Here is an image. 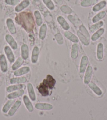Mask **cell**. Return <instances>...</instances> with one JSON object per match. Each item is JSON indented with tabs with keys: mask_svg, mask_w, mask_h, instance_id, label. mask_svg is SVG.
<instances>
[{
	"mask_svg": "<svg viewBox=\"0 0 107 120\" xmlns=\"http://www.w3.org/2000/svg\"><path fill=\"white\" fill-rule=\"evenodd\" d=\"M16 22L21 25L28 32L33 31L35 22L33 14L31 12H23L18 14L15 18Z\"/></svg>",
	"mask_w": 107,
	"mask_h": 120,
	"instance_id": "obj_1",
	"label": "cell"
},
{
	"mask_svg": "<svg viewBox=\"0 0 107 120\" xmlns=\"http://www.w3.org/2000/svg\"><path fill=\"white\" fill-rule=\"evenodd\" d=\"M42 83L44 85H45L46 86H47L50 89H52L56 84V81L52 75H48L46 78L44 79Z\"/></svg>",
	"mask_w": 107,
	"mask_h": 120,
	"instance_id": "obj_2",
	"label": "cell"
},
{
	"mask_svg": "<svg viewBox=\"0 0 107 120\" xmlns=\"http://www.w3.org/2000/svg\"><path fill=\"white\" fill-rule=\"evenodd\" d=\"M88 64V58L87 56H83L81 59L79 71L81 73H83L86 70L87 65Z\"/></svg>",
	"mask_w": 107,
	"mask_h": 120,
	"instance_id": "obj_3",
	"label": "cell"
},
{
	"mask_svg": "<svg viewBox=\"0 0 107 120\" xmlns=\"http://www.w3.org/2000/svg\"><path fill=\"white\" fill-rule=\"evenodd\" d=\"M92 74H93V68L91 66H88L85 73L84 78V83L86 84H88L90 82Z\"/></svg>",
	"mask_w": 107,
	"mask_h": 120,
	"instance_id": "obj_4",
	"label": "cell"
},
{
	"mask_svg": "<svg viewBox=\"0 0 107 120\" xmlns=\"http://www.w3.org/2000/svg\"><path fill=\"white\" fill-rule=\"evenodd\" d=\"M0 66H1V69L2 72L4 73L7 72L8 69L7 62L5 55L4 54L0 55Z\"/></svg>",
	"mask_w": 107,
	"mask_h": 120,
	"instance_id": "obj_5",
	"label": "cell"
},
{
	"mask_svg": "<svg viewBox=\"0 0 107 120\" xmlns=\"http://www.w3.org/2000/svg\"><path fill=\"white\" fill-rule=\"evenodd\" d=\"M35 108L40 110H51L53 108L52 104L45 103H39L35 104Z\"/></svg>",
	"mask_w": 107,
	"mask_h": 120,
	"instance_id": "obj_6",
	"label": "cell"
},
{
	"mask_svg": "<svg viewBox=\"0 0 107 120\" xmlns=\"http://www.w3.org/2000/svg\"><path fill=\"white\" fill-rule=\"evenodd\" d=\"M5 40L6 41V42L9 44L10 46L11 47L12 49H13V50H16V49H18V44H17V43L11 35H9V34L6 35Z\"/></svg>",
	"mask_w": 107,
	"mask_h": 120,
	"instance_id": "obj_7",
	"label": "cell"
},
{
	"mask_svg": "<svg viewBox=\"0 0 107 120\" xmlns=\"http://www.w3.org/2000/svg\"><path fill=\"white\" fill-rule=\"evenodd\" d=\"M4 51H5V53L6 56H7L8 61H9L11 63L14 62L15 61V57L11 49L8 46H6L5 48H4Z\"/></svg>",
	"mask_w": 107,
	"mask_h": 120,
	"instance_id": "obj_8",
	"label": "cell"
},
{
	"mask_svg": "<svg viewBox=\"0 0 107 120\" xmlns=\"http://www.w3.org/2000/svg\"><path fill=\"white\" fill-rule=\"evenodd\" d=\"M29 4L30 2L29 0H23L16 6L15 8V10L16 12H20L27 8L29 5Z\"/></svg>",
	"mask_w": 107,
	"mask_h": 120,
	"instance_id": "obj_9",
	"label": "cell"
},
{
	"mask_svg": "<svg viewBox=\"0 0 107 120\" xmlns=\"http://www.w3.org/2000/svg\"><path fill=\"white\" fill-rule=\"evenodd\" d=\"M64 35L67 39L74 43H77L79 42V38H77V36L72 33L71 32L68 31L65 32H64Z\"/></svg>",
	"mask_w": 107,
	"mask_h": 120,
	"instance_id": "obj_10",
	"label": "cell"
},
{
	"mask_svg": "<svg viewBox=\"0 0 107 120\" xmlns=\"http://www.w3.org/2000/svg\"><path fill=\"white\" fill-rule=\"evenodd\" d=\"M21 104H22V102H21V101H16L13 104V106H12L11 109H10L9 112H8V115H9L10 116H13V115H14L15 113L16 112V111L18 110V109L20 108V106L21 105Z\"/></svg>",
	"mask_w": 107,
	"mask_h": 120,
	"instance_id": "obj_11",
	"label": "cell"
},
{
	"mask_svg": "<svg viewBox=\"0 0 107 120\" xmlns=\"http://www.w3.org/2000/svg\"><path fill=\"white\" fill-rule=\"evenodd\" d=\"M38 89V91L39 92V93L42 94V96H48L49 94H50L49 88L47 86H46L45 85H44L43 83H42L41 84L39 85Z\"/></svg>",
	"mask_w": 107,
	"mask_h": 120,
	"instance_id": "obj_12",
	"label": "cell"
},
{
	"mask_svg": "<svg viewBox=\"0 0 107 120\" xmlns=\"http://www.w3.org/2000/svg\"><path fill=\"white\" fill-rule=\"evenodd\" d=\"M6 25L9 31L12 34H15L16 32V29L13 21L11 19H7L6 20Z\"/></svg>",
	"mask_w": 107,
	"mask_h": 120,
	"instance_id": "obj_13",
	"label": "cell"
},
{
	"mask_svg": "<svg viewBox=\"0 0 107 120\" xmlns=\"http://www.w3.org/2000/svg\"><path fill=\"white\" fill-rule=\"evenodd\" d=\"M57 21L64 30L67 31V30L69 29L70 26L69 24L67 22V21L65 20V19H64L63 16H59L58 17Z\"/></svg>",
	"mask_w": 107,
	"mask_h": 120,
	"instance_id": "obj_14",
	"label": "cell"
},
{
	"mask_svg": "<svg viewBox=\"0 0 107 120\" xmlns=\"http://www.w3.org/2000/svg\"><path fill=\"white\" fill-rule=\"evenodd\" d=\"M21 54L23 60H26L29 55V49L27 45L23 44L21 46Z\"/></svg>",
	"mask_w": 107,
	"mask_h": 120,
	"instance_id": "obj_15",
	"label": "cell"
},
{
	"mask_svg": "<svg viewBox=\"0 0 107 120\" xmlns=\"http://www.w3.org/2000/svg\"><path fill=\"white\" fill-rule=\"evenodd\" d=\"M30 71V68H29L27 67V66H24L22 68H20V69L16 70L14 72V74L15 76H20L27 73Z\"/></svg>",
	"mask_w": 107,
	"mask_h": 120,
	"instance_id": "obj_16",
	"label": "cell"
},
{
	"mask_svg": "<svg viewBox=\"0 0 107 120\" xmlns=\"http://www.w3.org/2000/svg\"><path fill=\"white\" fill-rule=\"evenodd\" d=\"M23 100L25 106H26V108L27 109V110L30 112H33L34 111L33 106V105H32L31 102L30 101L29 98H28V96L27 95H24L23 98Z\"/></svg>",
	"mask_w": 107,
	"mask_h": 120,
	"instance_id": "obj_17",
	"label": "cell"
},
{
	"mask_svg": "<svg viewBox=\"0 0 107 120\" xmlns=\"http://www.w3.org/2000/svg\"><path fill=\"white\" fill-rule=\"evenodd\" d=\"M89 88L93 91L94 93L97 94V95H101L102 94V92L97 85L93 82H90L88 84Z\"/></svg>",
	"mask_w": 107,
	"mask_h": 120,
	"instance_id": "obj_18",
	"label": "cell"
},
{
	"mask_svg": "<svg viewBox=\"0 0 107 120\" xmlns=\"http://www.w3.org/2000/svg\"><path fill=\"white\" fill-rule=\"evenodd\" d=\"M38 55H39V49L37 46H35L32 51L31 61L33 63H36L38 61Z\"/></svg>",
	"mask_w": 107,
	"mask_h": 120,
	"instance_id": "obj_19",
	"label": "cell"
},
{
	"mask_svg": "<svg viewBox=\"0 0 107 120\" xmlns=\"http://www.w3.org/2000/svg\"><path fill=\"white\" fill-rule=\"evenodd\" d=\"M27 90L28 93H29V98L31 99L34 101L36 100V95L34 91V89L33 85L31 83H29L27 84Z\"/></svg>",
	"mask_w": 107,
	"mask_h": 120,
	"instance_id": "obj_20",
	"label": "cell"
},
{
	"mask_svg": "<svg viewBox=\"0 0 107 120\" xmlns=\"http://www.w3.org/2000/svg\"><path fill=\"white\" fill-rule=\"evenodd\" d=\"M103 54H104V48L103 45L101 43L98 44L97 46V58L98 60H101L103 57Z\"/></svg>",
	"mask_w": 107,
	"mask_h": 120,
	"instance_id": "obj_21",
	"label": "cell"
},
{
	"mask_svg": "<svg viewBox=\"0 0 107 120\" xmlns=\"http://www.w3.org/2000/svg\"><path fill=\"white\" fill-rule=\"evenodd\" d=\"M78 51H79V45L77 43H74L72 45L71 56L73 59H76L77 58L78 56Z\"/></svg>",
	"mask_w": 107,
	"mask_h": 120,
	"instance_id": "obj_22",
	"label": "cell"
},
{
	"mask_svg": "<svg viewBox=\"0 0 107 120\" xmlns=\"http://www.w3.org/2000/svg\"><path fill=\"white\" fill-rule=\"evenodd\" d=\"M107 5V2L106 1H102L99 3L96 4L93 8V11L95 12L99 11L100 10L103 8Z\"/></svg>",
	"mask_w": 107,
	"mask_h": 120,
	"instance_id": "obj_23",
	"label": "cell"
},
{
	"mask_svg": "<svg viewBox=\"0 0 107 120\" xmlns=\"http://www.w3.org/2000/svg\"><path fill=\"white\" fill-rule=\"evenodd\" d=\"M24 93V91L23 90H20L19 91L13 92L8 94L7 95V98L9 99H14V98H17L20 96H22Z\"/></svg>",
	"mask_w": 107,
	"mask_h": 120,
	"instance_id": "obj_24",
	"label": "cell"
},
{
	"mask_svg": "<svg viewBox=\"0 0 107 120\" xmlns=\"http://www.w3.org/2000/svg\"><path fill=\"white\" fill-rule=\"evenodd\" d=\"M26 78L25 77H20V78H13L10 80V83L12 84H20V83H24L26 82Z\"/></svg>",
	"mask_w": 107,
	"mask_h": 120,
	"instance_id": "obj_25",
	"label": "cell"
},
{
	"mask_svg": "<svg viewBox=\"0 0 107 120\" xmlns=\"http://www.w3.org/2000/svg\"><path fill=\"white\" fill-rule=\"evenodd\" d=\"M47 25L45 24H43L42 25L39 30V37L40 40H44L46 37V32H47Z\"/></svg>",
	"mask_w": 107,
	"mask_h": 120,
	"instance_id": "obj_26",
	"label": "cell"
},
{
	"mask_svg": "<svg viewBox=\"0 0 107 120\" xmlns=\"http://www.w3.org/2000/svg\"><path fill=\"white\" fill-rule=\"evenodd\" d=\"M104 29L103 28H100L98 30H97V32H96L94 33L93 36H91V40L93 41H97L98 39H99L100 36H101L102 34L104 33Z\"/></svg>",
	"mask_w": 107,
	"mask_h": 120,
	"instance_id": "obj_27",
	"label": "cell"
},
{
	"mask_svg": "<svg viewBox=\"0 0 107 120\" xmlns=\"http://www.w3.org/2000/svg\"><path fill=\"white\" fill-rule=\"evenodd\" d=\"M97 3V0H83L81 2L80 5L82 7H88L96 5Z\"/></svg>",
	"mask_w": 107,
	"mask_h": 120,
	"instance_id": "obj_28",
	"label": "cell"
},
{
	"mask_svg": "<svg viewBox=\"0 0 107 120\" xmlns=\"http://www.w3.org/2000/svg\"><path fill=\"white\" fill-rule=\"evenodd\" d=\"M106 15V13L105 11H102L99 12V13L97 14L96 15L93 17V23H97L98 22H99L100 20H101V19H103L104 17Z\"/></svg>",
	"mask_w": 107,
	"mask_h": 120,
	"instance_id": "obj_29",
	"label": "cell"
},
{
	"mask_svg": "<svg viewBox=\"0 0 107 120\" xmlns=\"http://www.w3.org/2000/svg\"><path fill=\"white\" fill-rule=\"evenodd\" d=\"M24 85L22 84L11 85V86H8L6 88V91H7V92H12L15 91H16V90H20L22 89L23 87H24Z\"/></svg>",
	"mask_w": 107,
	"mask_h": 120,
	"instance_id": "obj_30",
	"label": "cell"
},
{
	"mask_svg": "<svg viewBox=\"0 0 107 120\" xmlns=\"http://www.w3.org/2000/svg\"><path fill=\"white\" fill-rule=\"evenodd\" d=\"M104 24V23L103 21H100V22H98L97 23L94 25H91V27H90V31L91 32H94L97 30L100 29L101 27L103 26Z\"/></svg>",
	"mask_w": 107,
	"mask_h": 120,
	"instance_id": "obj_31",
	"label": "cell"
},
{
	"mask_svg": "<svg viewBox=\"0 0 107 120\" xmlns=\"http://www.w3.org/2000/svg\"><path fill=\"white\" fill-rule=\"evenodd\" d=\"M23 59L22 57H19L17 59L16 62L13 64L12 65V70H16L20 67V66L22 65L23 63Z\"/></svg>",
	"mask_w": 107,
	"mask_h": 120,
	"instance_id": "obj_32",
	"label": "cell"
},
{
	"mask_svg": "<svg viewBox=\"0 0 107 120\" xmlns=\"http://www.w3.org/2000/svg\"><path fill=\"white\" fill-rule=\"evenodd\" d=\"M15 101L13 100H11L8 101L6 103V104L4 105V106L2 108V111L4 113L7 112L13 104H14Z\"/></svg>",
	"mask_w": 107,
	"mask_h": 120,
	"instance_id": "obj_33",
	"label": "cell"
},
{
	"mask_svg": "<svg viewBox=\"0 0 107 120\" xmlns=\"http://www.w3.org/2000/svg\"><path fill=\"white\" fill-rule=\"evenodd\" d=\"M77 35L78 36L79 40L81 41V42L85 45H88L90 43V41H89L87 38L85 37V36L83 35V34L81 33L80 31L77 32Z\"/></svg>",
	"mask_w": 107,
	"mask_h": 120,
	"instance_id": "obj_34",
	"label": "cell"
},
{
	"mask_svg": "<svg viewBox=\"0 0 107 120\" xmlns=\"http://www.w3.org/2000/svg\"><path fill=\"white\" fill-rule=\"evenodd\" d=\"M34 15L36 19V22L38 26H40L43 23V20L41 14L38 11H35L34 12Z\"/></svg>",
	"mask_w": 107,
	"mask_h": 120,
	"instance_id": "obj_35",
	"label": "cell"
},
{
	"mask_svg": "<svg viewBox=\"0 0 107 120\" xmlns=\"http://www.w3.org/2000/svg\"><path fill=\"white\" fill-rule=\"evenodd\" d=\"M79 29H80V32L81 33H82L88 40L90 41V34L89 33L88 31H87L86 28L84 26V25H80L79 26Z\"/></svg>",
	"mask_w": 107,
	"mask_h": 120,
	"instance_id": "obj_36",
	"label": "cell"
},
{
	"mask_svg": "<svg viewBox=\"0 0 107 120\" xmlns=\"http://www.w3.org/2000/svg\"><path fill=\"white\" fill-rule=\"evenodd\" d=\"M44 3L50 10H53L55 8V5L52 0H42Z\"/></svg>",
	"mask_w": 107,
	"mask_h": 120,
	"instance_id": "obj_37",
	"label": "cell"
},
{
	"mask_svg": "<svg viewBox=\"0 0 107 120\" xmlns=\"http://www.w3.org/2000/svg\"><path fill=\"white\" fill-rule=\"evenodd\" d=\"M61 10L65 14H70L72 12L71 8L67 5H63L61 8Z\"/></svg>",
	"mask_w": 107,
	"mask_h": 120,
	"instance_id": "obj_38",
	"label": "cell"
},
{
	"mask_svg": "<svg viewBox=\"0 0 107 120\" xmlns=\"http://www.w3.org/2000/svg\"><path fill=\"white\" fill-rule=\"evenodd\" d=\"M55 38L57 42L59 44H63L64 43V39L63 38V36L61 35V34L58 33L56 34L55 36Z\"/></svg>",
	"mask_w": 107,
	"mask_h": 120,
	"instance_id": "obj_39",
	"label": "cell"
},
{
	"mask_svg": "<svg viewBox=\"0 0 107 120\" xmlns=\"http://www.w3.org/2000/svg\"><path fill=\"white\" fill-rule=\"evenodd\" d=\"M5 3L11 5H18L20 3L19 0H5Z\"/></svg>",
	"mask_w": 107,
	"mask_h": 120,
	"instance_id": "obj_40",
	"label": "cell"
}]
</instances>
